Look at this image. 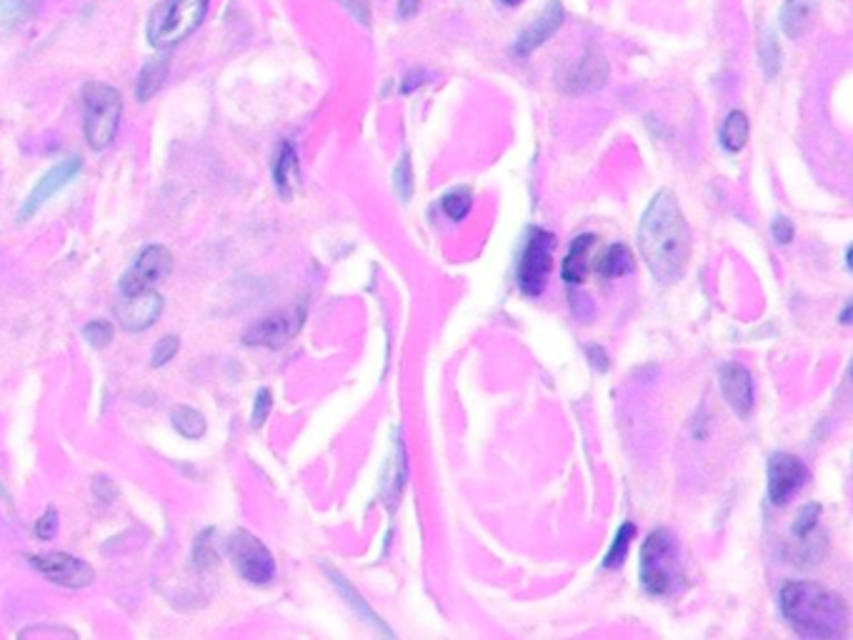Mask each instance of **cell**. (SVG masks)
Segmentation results:
<instances>
[{"instance_id": "6da1fadb", "label": "cell", "mask_w": 853, "mask_h": 640, "mask_svg": "<svg viewBox=\"0 0 853 640\" xmlns=\"http://www.w3.org/2000/svg\"><path fill=\"white\" fill-rule=\"evenodd\" d=\"M691 228L671 190H658L638 225V250L661 285L683 278L691 260Z\"/></svg>"}, {"instance_id": "7a4b0ae2", "label": "cell", "mask_w": 853, "mask_h": 640, "mask_svg": "<svg viewBox=\"0 0 853 640\" xmlns=\"http://www.w3.org/2000/svg\"><path fill=\"white\" fill-rule=\"evenodd\" d=\"M783 618L803 638H841L848 625V608L838 593L813 580H791L778 593Z\"/></svg>"}, {"instance_id": "3957f363", "label": "cell", "mask_w": 853, "mask_h": 640, "mask_svg": "<svg viewBox=\"0 0 853 640\" xmlns=\"http://www.w3.org/2000/svg\"><path fill=\"white\" fill-rule=\"evenodd\" d=\"M683 580L678 538L668 528H658L641 545V585L653 598L671 595Z\"/></svg>"}, {"instance_id": "277c9868", "label": "cell", "mask_w": 853, "mask_h": 640, "mask_svg": "<svg viewBox=\"0 0 853 640\" xmlns=\"http://www.w3.org/2000/svg\"><path fill=\"white\" fill-rule=\"evenodd\" d=\"M211 0H163L148 15L146 38L153 48L171 50L203 25Z\"/></svg>"}, {"instance_id": "5b68a950", "label": "cell", "mask_w": 853, "mask_h": 640, "mask_svg": "<svg viewBox=\"0 0 853 640\" xmlns=\"http://www.w3.org/2000/svg\"><path fill=\"white\" fill-rule=\"evenodd\" d=\"M123 118V98L113 85L88 83L83 88V128L93 150H103L116 140Z\"/></svg>"}, {"instance_id": "8992f818", "label": "cell", "mask_w": 853, "mask_h": 640, "mask_svg": "<svg viewBox=\"0 0 853 640\" xmlns=\"http://www.w3.org/2000/svg\"><path fill=\"white\" fill-rule=\"evenodd\" d=\"M553 250H556V235L551 230L533 228L528 233L526 248L518 260V288L531 298H538L548 283L553 268Z\"/></svg>"}, {"instance_id": "52a82bcc", "label": "cell", "mask_w": 853, "mask_h": 640, "mask_svg": "<svg viewBox=\"0 0 853 640\" xmlns=\"http://www.w3.org/2000/svg\"><path fill=\"white\" fill-rule=\"evenodd\" d=\"M228 555L236 565L238 575L253 585H266L276 578V560L271 550L248 530H236L228 538Z\"/></svg>"}, {"instance_id": "ba28073f", "label": "cell", "mask_w": 853, "mask_h": 640, "mask_svg": "<svg viewBox=\"0 0 853 640\" xmlns=\"http://www.w3.org/2000/svg\"><path fill=\"white\" fill-rule=\"evenodd\" d=\"M808 465L793 453H773L768 458V500L778 508L791 503L808 483Z\"/></svg>"}, {"instance_id": "9c48e42d", "label": "cell", "mask_w": 853, "mask_h": 640, "mask_svg": "<svg viewBox=\"0 0 853 640\" xmlns=\"http://www.w3.org/2000/svg\"><path fill=\"white\" fill-rule=\"evenodd\" d=\"M173 273V255L166 245H148L138 253L131 268L121 278V293L133 295L141 290L153 288Z\"/></svg>"}, {"instance_id": "30bf717a", "label": "cell", "mask_w": 853, "mask_h": 640, "mask_svg": "<svg viewBox=\"0 0 853 640\" xmlns=\"http://www.w3.org/2000/svg\"><path fill=\"white\" fill-rule=\"evenodd\" d=\"M303 308L301 305H296V308H288V310H278V313L268 315V318H261L258 323H253L251 328L243 333V340H246L248 345H266V348H283V345L288 343V340L293 338V335L298 333V328L303 325Z\"/></svg>"}, {"instance_id": "8fae6325", "label": "cell", "mask_w": 853, "mask_h": 640, "mask_svg": "<svg viewBox=\"0 0 853 640\" xmlns=\"http://www.w3.org/2000/svg\"><path fill=\"white\" fill-rule=\"evenodd\" d=\"M81 170H83V160L76 158V155H73V158L61 160L58 165H53V168L48 170V173L43 175V178L38 180L36 185H33L31 195L23 200V208L18 210V220H21V223L23 220H31L33 215H36L38 210H41L43 205H46L48 200H51L53 195L58 193V190L66 188L71 180H76Z\"/></svg>"}, {"instance_id": "7c38bea8", "label": "cell", "mask_w": 853, "mask_h": 640, "mask_svg": "<svg viewBox=\"0 0 853 640\" xmlns=\"http://www.w3.org/2000/svg\"><path fill=\"white\" fill-rule=\"evenodd\" d=\"M31 565L38 573L46 575L48 580L66 588H86L96 580V570L86 563V560L76 558L71 553H46L33 555Z\"/></svg>"}, {"instance_id": "4fadbf2b", "label": "cell", "mask_w": 853, "mask_h": 640, "mask_svg": "<svg viewBox=\"0 0 853 640\" xmlns=\"http://www.w3.org/2000/svg\"><path fill=\"white\" fill-rule=\"evenodd\" d=\"M718 385L726 398L728 408L738 415V418H748L756 405V383L746 365L741 363H726L718 370Z\"/></svg>"}, {"instance_id": "5bb4252c", "label": "cell", "mask_w": 853, "mask_h": 640, "mask_svg": "<svg viewBox=\"0 0 853 640\" xmlns=\"http://www.w3.org/2000/svg\"><path fill=\"white\" fill-rule=\"evenodd\" d=\"M163 295L156 290H141V293L123 295L121 303L116 305V318L128 333H143L151 328L163 313Z\"/></svg>"}, {"instance_id": "9a60e30c", "label": "cell", "mask_w": 853, "mask_h": 640, "mask_svg": "<svg viewBox=\"0 0 853 640\" xmlns=\"http://www.w3.org/2000/svg\"><path fill=\"white\" fill-rule=\"evenodd\" d=\"M608 78V60L601 53L598 45H588L583 50L581 58L568 68V73L561 78V85L566 93H588L606 83Z\"/></svg>"}, {"instance_id": "2e32d148", "label": "cell", "mask_w": 853, "mask_h": 640, "mask_svg": "<svg viewBox=\"0 0 853 640\" xmlns=\"http://www.w3.org/2000/svg\"><path fill=\"white\" fill-rule=\"evenodd\" d=\"M563 18H566V10H563L561 0H548L541 13H538V18L516 38V43H513V55H516V58H526L533 50L541 48V45L561 28Z\"/></svg>"}, {"instance_id": "e0dca14e", "label": "cell", "mask_w": 853, "mask_h": 640, "mask_svg": "<svg viewBox=\"0 0 853 640\" xmlns=\"http://www.w3.org/2000/svg\"><path fill=\"white\" fill-rule=\"evenodd\" d=\"M406 478H408L406 445H403L401 433H398V430H396V438H393L391 455H388L386 468H383V480H381L383 500H386V505L391 510L396 508L398 500H401L403 488H406Z\"/></svg>"}, {"instance_id": "ac0fdd59", "label": "cell", "mask_w": 853, "mask_h": 640, "mask_svg": "<svg viewBox=\"0 0 853 640\" xmlns=\"http://www.w3.org/2000/svg\"><path fill=\"white\" fill-rule=\"evenodd\" d=\"M598 238L593 233L578 235L568 248V255L563 258L561 275L568 285H581L593 270V250H596Z\"/></svg>"}, {"instance_id": "d6986e66", "label": "cell", "mask_w": 853, "mask_h": 640, "mask_svg": "<svg viewBox=\"0 0 853 640\" xmlns=\"http://www.w3.org/2000/svg\"><path fill=\"white\" fill-rule=\"evenodd\" d=\"M816 0H786L781 8V28L791 40L803 38L816 20Z\"/></svg>"}, {"instance_id": "ffe728a7", "label": "cell", "mask_w": 853, "mask_h": 640, "mask_svg": "<svg viewBox=\"0 0 853 640\" xmlns=\"http://www.w3.org/2000/svg\"><path fill=\"white\" fill-rule=\"evenodd\" d=\"M323 570H326V575H328V578H331V583H333V585H336V588H338V593H341V595H343V598H346V603H348V605H351V608H353V610H356V613H358V615H361V618H363V620H366V623H368V625H371V628H376V630H378V633H383V635H393V633H391V630H388V628H386V625H383V620H381V618H378V615H376V613H373V610H371V605H368V603H366V600H363V595H361V593H358V590H356V588H353V585H351V583H348V578H346V575H341V573H338V570H336V568H331V565H328V563H326V565H323Z\"/></svg>"}, {"instance_id": "44dd1931", "label": "cell", "mask_w": 853, "mask_h": 640, "mask_svg": "<svg viewBox=\"0 0 853 640\" xmlns=\"http://www.w3.org/2000/svg\"><path fill=\"white\" fill-rule=\"evenodd\" d=\"M598 273L603 275V278H623V275L633 273L636 270V260H633V253L628 245L623 243H613L608 245L606 250H603V255L598 258Z\"/></svg>"}, {"instance_id": "7402d4cb", "label": "cell", "mask_w": 853, "mask_h": 640, "mask_svg": "<svg viewBox=\"0 0 853 640\" xmlns=\"http://www.w3.org/2000/svg\"><path fill=\"white\" fill-rule=\"evenodd\" d=\"M273 180H276V188L281 190V195H286V198L291 195L293 185L298 183V155L291 140H286V143L278 148L276 163H273Z\"/></svg>"}, {"instance_id": "603a6c76", "label": "cell", "mask_w": 853, "mask_h": 640, "mask_svg": "<svg viewBox=\"0 0 853 640\" xmlns=\"http://www.w3.org/2000/svg\"><path fill=\"white\" fill-rule=\"evenodd\" d=\"M748 130H751L748 115L743 110H731L721 125V145L728 153H738V150L746 148Z\"/></svg>"}, {"instance_id": "cb8c5ba5", "label": "cell", "mask_w": 853, "mask_h": 640, "mask_svg": "<svg viewBox=\"0 0 853 640\" xmlns=\"http://www.w3.org/2000/svg\"><path fill=\"white\" fill-rule=\"evenodd\" d=\"M171 423L188 440H201L208 430L206 415L201 410L191 408V405H176L171 410Z\"/></svg>"}, {"instance_id": "d4e9b609", "label": "cell", "mask_w": 853, "mask_h": 640, "mask_svg": "<svg viewBox=\"0 0 853 640\" xmlns=\"http://www.w3.org/2000/svg\"><path fill=\"white\" fill-rule=\"evenodd\" d=\"M166 73H168V58H151L146 65H143L141 75H138V85H136V95L141 103L151 100L153 95L161 90Z\"/></svg>"}, {"instance_id": "484cf974", "label": "cell", "mask_w": 853, "mask_h": 640, "mask_svg": "<svg viewBox=\"0 0 853 640\" xmlns=\"http://www.w3.org/2000/svg\"><path fill=\"white\" fill-rule=\"evenodd\" d=\"M636 538V525L633 523H623L621 528H618L616 538H613L611 548H608L606 558H603V568H621L623 560H626L628 548H631V540Z\"/></svg>"}, {"instance_id": "4316f807", "label": "cell", "mask_w": 853, "mask_h": 640, "mask_svg": "<svg viewBox=\"0 0 853 640\" xmlns=\"http://www.w3.org/2000/svg\"><path fill=\"white\" fill-rule=\"evenodd\" d=\"M441 208L451 220H463L473 208L471 188H466V185H458V188L448 190V193L441 198Z\"/></svg>"}, {"instance_id": "83f0119b", "label": "cell", "mask_w": 853, "mask_h": 640, "mask_svg": "<svg viewBox=\"0 0 853 640\" xmlns=\"http://www.w3.org/2000/svg\"><path fill=\"white\" fill-rule=\"evenodd\" d=\"M761 63H763V70H766V78H776L778 70H781V45H778L776 33L763 35Z\"/></svg>"}, {"instance_id": "f1b7e54d", "label": "cell", "mask_w": 853, "mask_h": 640, "mask_svg": "<svg viewBox=\"0 0 853 640\" xmlns=\"http://www.w3.org/2000/svg\"><path fill=\"white\" fill-rule=\"evenodd\" d=\"M393 190L398 193V198L408 200L413 193V170H411V158L408 155H403L401 160H398L396 170H393Z\"/></svg>"}, {"instance_id": "f546056e", "label": "cell", "mask_w": 853, "mask_h": 640, "mask_svg": "<svg viewBox=\"0 0 853 640\" xmlns=\"http://www.w3.org/2000/svg\"><path fill=\"white\" fill-rule=\"evenodd\" d=\"M211 535H213V530H206L203 535H198L196 545H193V565H196L198 570L208 568V565H213L218 560V553L213 550Z\"/></svg>"}, {"instance_id": "4dcf8cb0", "label": "cell", "mask_w": 853, "mask_h": 640, "mask_svg": "<svg viewBox=\"0 0 853 640\" xmlns=\"http://www.w3.org/2000/svg\"><path fill=\"white\" fill-rule=\"evenodd\" d=\"M83 338L93 345V348H108L113 340V325L108 320H91V323L83 328Z\"/></svg>"}, {"instance_id": "1f68e13d", "label": "cell", "mask_w": 853, "mask_h": 640, "mask_svg": "<svg viewBox=\"0 0 853 640\" xmlns=\"http://www.w3.org/2000/svg\"><path fill=\"white\" fill-rule=\"evenodd\" d=\"M178 350H181V338H178V335H166V338L158 340L156 348H153L151 365H153V368H161V365H168L173 358H176Z\"/></svg>"}, {"instance_id": "d6a6232c", "label": "cell", "mask_w": 853, "mask_h": 640, "mask_svg": "<svg viewBox=\"0 0 853 640\" xmlns=\"http://www.w3.org/2000/svg\"><path fill=\"white\" fill-rule=\"evenodd\" d=\"M273 408V393L268 388H261L256 393V405H253V428H261L263 420L268 418Z\"/></svg>"}, {"instance_id": "836d02e7", "label": "cell", "mask_w": 853, "mask_h": 640, "mask_svg": "<svg viewBox=\"0 0 853 640\" xmlns=\"http://www.w3.org/2000/svg\"><path fill=\"white\" fill-rule=\"evenodd\" d=\"M36 535L41 540H51L53 535L58 533V513H56V508H48L46 513L41 515V518L36 520Z\"/></svg>"}, {"instance_id": "e575fe53", "label": "cell", "mask_w": 853, "mask_h": 640, "mask_svg": "<svg viewBox=\"0 0 853 640\" xmlns=\"http://www.w3.org/2000/svg\"><path fill=\"white\" fill-rule=\"evenodd\" d=\"M338 3H341L358 23H371V3H368V0H338Z\"/></svg>"}, {"instance_id": "d590c367", "label": "cell", "mask_w": 853, "mask_h": 640, "mask_svg": "<svg viewBox=\"0 0 853 640\" xmlns=\"http://www.w3.org/2000/svg\"><path fill=\"white\" fill-rule=\"evenodd\" d=\"M93 493H96V498L106 500V503H111V500H116L118 488L113 485L111 478H106V475H98L96 480H93Z\"/></svg>"}, {"instance_id": "8d00e7d4", "label": "cell", "mask_w": 853, "mask_h": 640, "mask_svg": "<svg viewBox=\"0 0 853 640\" xmlns=\"http://www.w3.org/2000/svg\"><path fill=\"white\" fill-rule=\"evenodd\" d=\"M771 233L778 243H788V240H793V223L788 218H783V215H778L771 223Z\"/></svg>"}, {"instance_id": "74e56055", "label": "cell", "mask_w": 853, "mask_h": 640, "mask_svg": "<svg viewBox=\"0 0 853 640\" xmlns=\"http://www.w3.org/2000/svg\"><path fill=\"white\" fill-rule=\"evenodd\" d=\"M586 353L588 358H591V365H596L598 370H608V355L603 353V348H598V345H588Z\"/></svg>"}, {"instance_id": "f35d334b", "label": "cell", "mask_w": 853, "mask_h": 640, "mask_svg": "<svg viewBox=\"0 0 853 640\" xmlns=\"http://www.w3.org/2000/svg\"><path fill=\"white\" fill-rule=\"evenodd\" d=\"M421 10V0H398V15L401 18H413Z\"/></svg>"}, {"instance_id": "ab89813d", "label": "cell", "mask_w": 853, "mask_h": 640, "mask_svg": "<svg viewBox=\"0 0 853 640\" xmlns=\"http://www.w3.org/2000/svg\"><path fill=\"white\" fill-rule=\"evenodd\" d=\"M851 303H846V308H843V315H841V323H851Z\"/></svg>"}, {"instance_id": "60d3db41", "label": "cell", "mask_w": 853, "mask_h": 640, "mask_svg": "<svg viewBox=\"0 0 853 640\" xmlns=\"http://www.w3.org/2000/svg\"><path fill=\"white\" fill-rule=\"evenodd\" d=\"M501 3L503 5H518V3H521V0H501Z\"/></svg>"}]
</instances>
